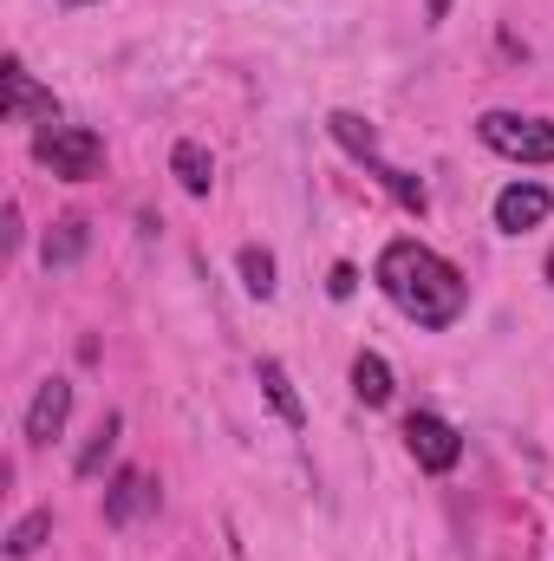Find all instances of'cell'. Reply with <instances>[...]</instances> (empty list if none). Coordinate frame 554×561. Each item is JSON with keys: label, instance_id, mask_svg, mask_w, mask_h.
<instances>
[{"label": "cell", "instance_id": "obj_10", "mask_svg": "<svg viewBox=\"0 0 554 561\" xmlns=\"http://www.w3.org/2000/svg\"><path fill=\"white\" fill-rule=\"evenodd\" d=\"M255 379H262V392H268V405L280 412V424H293V431H300V424H307V405H300V392H293V379H287V366H280V359H262V373H255Z\"/></svg>", "mask_w": 554, "mask_h": 561}, {"label": "cell", "instance_id": "obj_12", "mask_svg": "<svg viewBox=\"0 0 554 561\" xmlns=\"http://www.w3.org/2000/svg\"><path fill=\"white\" fill-rule=\"evenodd\" d=\"M118 431H125V419H118V412H105V419L92 424V437H85V450H79V463H72V470H79V477H99V470L112 463V450H118Z\"/></svg>", "mask_w": 554, "mask_h": 561}, {"label": "cell", "instance_id": "obj_1", "mask_svg": "<svg viewBox=\"0 0 554 561\" xmlns=\"http://www.w3.org/2000/svg\"><path fill=\"white\" fill-rule=\"evenodd\" d=\"M379 287H385V300L424 327V333H443L457 313H463V300H470V287L463 275L443 262V255H430L424 242H385V255H379Z\"/></svg>", "mask_w": 554, "mask_h": 561}, {"label": "cell", "instance_id": "obj_15", "mask_svg": "<svg viewBox=\"0 0 554 561\" xmlns=\"http://www.w3.org/2000/svg\"><path fill=\"white\" fill-rule=\"evenodd\" d=\"M242 287L262 294V300L275 294V255H268V249H242Z\"/></svg>", "mask_w": 554, "mask_h": 561}, {"label": "cell", "instance_id": "obj_11", "mask_svg": "<svg viewBox=\"0 0 554 561\" xmlns=\"http://www.w3.org/2000/svg\"><path fill=\"white\" fill-rule=\"evenodd\" d=\"M170 170H176V183H183L189 196H209V183H216V163H209V150H203V144H189V138L170 150Z\"/></svg>", "mask_w": 554, "mask_h": 561}, {"label": "cell", "instance_id": "obj_3", "mask_svg": "<svg viewBox=\"0 0 554 561\" xmlns=\"http://www.w3.org/2000/svg\"><path fill=\"white\" fill-rule=\"evenodd\" d=\"M476 138L489 144L496 157H516V163H554V125H542V118L483 112V118H476Z\"/></svg>", "mask_w": 554, "mask_h": 561}, {"label": "cell", "instance_id": "obj_18", "mask_svg": "<svg viewBox=\"0 0 554 561\" xmlns=\"http://www.w3.org/2000/svg\"><path fill=\"white\" fill-rule=\"evenodd\" d=\"M424 13H430V20H450V0H424Z\"/></svg>", "mask_w": 554, "mask_h": 561}, {"label": "cell", "instance_id": "obj_5", "mask_svg": "<svg viewBox=\"0 0 554 561\" xmlns=\"http://www.w3.org/2000/svg\"><path fill=\"white\" fill-rule=\"evenodd\" d=\"M0 85H7V125H59V105H53V92H39L33 85V72L20 66V59H7L0 66Z\"/></svg>", "mask_w": 554, "mask_h": 561}, {"label": "cell", "instance_id": "obj_4", "mask_svg": "<svg viewBox=\"0 0 554 561\" xmlns=\"http://www.w3.org/2000/svg\"><path fill=\"white\" fill-rule=\"evenodd\" d=\"M405 444H412L417 470H430V477L457 470V457H463V437H457V424H443L437 412H412V419H405Z\"/></svg>", "mask_w": 554, "mask_h": 561}, {"label": "cell", "instance_id": "obj_13", "mask_svg": "<svg viewBox=\"0 0 554 561\" xmlns=\"http://www.w3.org/2000/svg\"><path fill=\"white\" fill-rule=\"evenodd\" d=\"M353 392H359V405H392V366L379 353H359L353 359Z\"/></svg>", "mask_w": 554, "mask_h": 561}, {"label": "cell", "instance_id": "obj_14", "mask_svg": "<svg viewBox=\"0 0 554 561\" xmlns=\"http://www.w3.org/2000/svg\"><path fill=\"white\" fill-rule=\"evenodd\" d=\"M46 536H53V510H33V516H20V523L7 529V556H13V561L39 556V549H46Z\"/></svg>", "mask_w": 554, "mask_h": 561}, {"label": "cell", "instance_id": "obj_7", "mask_svg": "<svg viewBox=\"0 0 554 561\" xmlns=\"http://www.w3.org/2000/svg\"><path fill=\"white\" fill-rule=\"evenodd\" d=\"M66 419H72V386L66 379H46L33 392V405H26V444H53L66 431Z\"/></svg>", "mask_w": 554, "mask_h": 561}, {"label": "cell", "instance_id": "obj_19", "mask_svg": "<svg viewBox=\"0 0 554 561\" xmlns=\"http://www.w3.org/2000/svg\"><path fill=\"white\" fill-rule=\"evenodd\" d=\"M66 7H85V0H66Z\"/></svg>", "mask_w": 554, "mask_h": 561}, {"label": "cell", "instance_id": "obj_2", "mask_svg": "<svg viewBox=\"0 0 554 561\" xmlns=\"http://www.w3.org/2000/svg\"><path fill=\"white\" fill-rule=\"evenodd\" d=\"M33 157L53 176H66V183H92L105 170V144H99V131H85V125H46L33 138Z\"/></svg>", "mask_w": 554, "mask_h": 561}, {"label": "cell", "instance_id": "obj_9", "mask_svg": "<svg viewBox=\"0 0 554 561\" xmlns=\"http://www.w3.org/2000/svg\"><path fill=\"white\" fill-rule=\"evenodd\" d=\"M85 249H92V222H85V216H59V222L46 229V242H39V262H46V268H79Z\"/></svg>", "mask_w": 554, "mask_h": 561}, {"label": "cell", "instance_id": "obj_16", "mask_svg": "<svg viewBox=\"0 0 554 561\" xmlns=\"http://www.w3.org/2000/svg\"><path fill=\"white\" fill-rule=\"evenodd\" d=\"M353 287H359V268H353V262H339V268L326 275V294H333V300H353Z\"/></svg>", "mask_w": 554, "mask_h": 561}, {"label": "cell", "instance_id": "obj_8", "mask_svg": "<svg viewBox=\"0 0 554 561\" xmlns=\"http://www.w3.org/2000/svg\"><path fill=\"white\" fill-rule=\"evenodd\" d=\"M143 510H157L150 477H143V470H118V477H112V490H105V523H112V529H125V523H138Z\"/></svg>", "mask_w": 554, "mask_h": 561}, {"label": "cell", "instance_id": "obj_17", "mask_svg": "<svg viewBox=\"0 0 554 561\" xmlns=\"http://www.w3.org/2000/svg\"><path fill=\"white\" fill-rule=\"evenodd\" d=\"M0 236H7V249H20V203H7V229Z\"/></svg>", "mask_w": 554, "mask_h": 561}, {"label": "cell", "instance_id": "obj_6", "mask_svg": "<svg viewBox=\"0 0 554 561\" xmlns=\"http://www.w3.org/2000/svg\"><path fill=\"white\" fill-rule=\"evenodd\" d=\"M554 209V196L542 183H509L503 196H496V229H509V236H522V229H542Z\"/></svg>", "mask_w": 554, "mask_h": 561}]
</instances>
